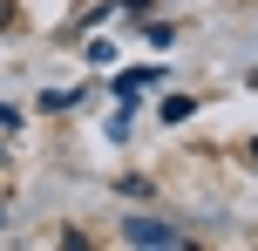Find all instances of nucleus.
<instances>
[{"instance_id": "f257e3e1", "label": "nucleus", "mask_w": 258, "mask_h": 251, "mask_svg": "<svg viewBox=\"0 0 258 251\" xmlns=\"http://www.w3.org/2000/svg\"><path fill=\"white\" fill-rule=\"evenodd\" d=\"M122 238H129V244H150V251H177V244H183V231L156 224V217H129V224H122Z\"/></svg>"}, {"instance_id": "f03ea898", "label": "nucleus", "mask_w": 258, "mask_h": 251, "mask_svg": "<svg viewBox=\"0 0 258 251\" xmlns=\"http://www.w3.org/2000/svg\"><path fill=\"white\" fill-rule=\"evenodd\" d=\"M183 116H197V102H190V95H170V102H163V122H183Z\"/></svg>"}, {"instance_id": "7ed1b4c3", "label": "nucleus", "mask_w": 258, "mask_h": 251, "mask_svg": "<svg viewBox=\"0 0 258 251\" xmlns=\"http://www.w3.org/2000/svg\"><path fill=\"white\" fill-rule=\"evenodd\" d=\"M7 27H14V0H0V34H7Z\"/></svg>"}, {"instance_id": "20e7f679", "label": "nucleus", "mask_w": 258, "mask_h": 251, "mask_svg": "<svg viewBox=\"0 0 258 251\" xmlns=\"http://www.w3.org/2000/svg\"><path fill=\"white\" fill-rule=\"evenodd\" d=\"M251 163H258V143H251Z\"/></svg>"}]
</instances>
